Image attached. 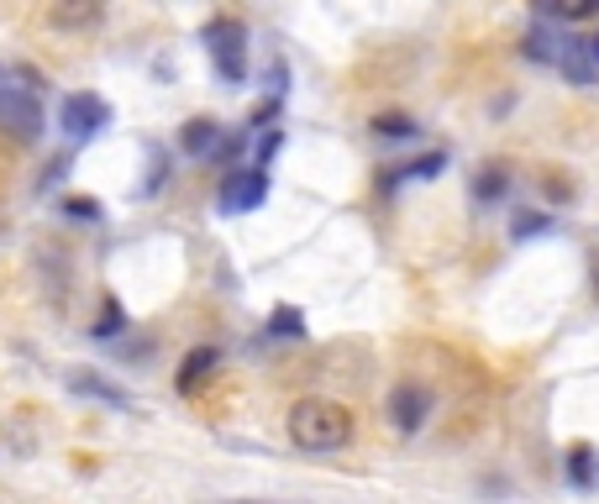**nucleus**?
<instances>
[{"label":"nucleus","mask_w":599,"mask_h":504,"mask_svg":"<svg viewBox=\"0 0 599 504\" xmlns=\"http://www.w3.org/2000/svg\"><path fill=\"white\" fill-rule=\"evenodd\" d=\"M285 426L300 452H342L353 441V410L326 394H306V400H295Z\"/></svg>","instance_id":"1"},{"label":"nucleus","mask_w":599,"mask_h":504,"mask_svg":"<svg viewBox=\"0 0 599 504\" xmlns=\"http://www.w3.org/2000/svg\"><path fill=\"white\" fill-rule=\"evenodd\" d=\"M206 48H211V64H217L221 85H242L247 79V26L237 16H217L206 26Z\"/></svg>","instance_id":"2"},{"label":"nucleus","mask_w":599,"mask_h":504,"mask_svg":"<svg viewBox=\"0 0 599 504\" xmlns=\"http://www.w3.org/2000/svg\"><path fill=\"white\" fill-rule=\"evenodd\" d=\"M0 132L16 143H37L43 137V105L22 85H0Z\"/></svg>","instance_id":"3"},{"label":"nucleus","mask_w":599,"mask_h":504,"mask_svg":"<svg viewBox=\"0 0 599 504\" xmlns=\"http://www.w3.org/2000/svg\"><path fill=\"white\" fill-rule=\"evenodd\" d=\"M432 410H436V394L426 384H400L389 394V426L400 436H415L432 421Z\"/></svg>","instance_id":"4"},{"label":"nucleus","mask_w":599,"mask_h":504,"mask_svg":"<svg viewBox=\"0 0 599 504\" xmlns=\"http://www.w3.org/2000/svg\"><path fill=\"white\" fill-rule=\"evenodd\" d=\"M268 200V173L264 168H232L221 179V211L226 216H242V211H258Z\"/></svg>","instance_id":"5"},{"label":"nucleus","mask_w":599,"mask_h":504,"mask_svg":"<svg viewBox=\"0 0 599 504\" xmlns=\"http://www.w3.org/2000/svg\"><path fill=\"white\" fill-rule=\"evenodd\" d=\"M58 121H64V132H69L74 143H85V137H96L100 126L111 121V105H106L100 96H64Z\"/></svg>","instance_id":"6"},{"label":"nucleus","mask_w":599,"mask_h":504,"mask_svg":"<svg viewBox=\"0 0 599 504\" xmlns=\"http://www.w3.org/2000/svg\"><path fill=\"white\" fill-rule=\"evenodd\" d=\"M557 69L568 74L574 85H595L599 69H595V58H589V37H574V32H563V43H557Z\"/></svg>","instance_id":"7"},{"label":"nucleus","mask_w":599,"mask_h":504,"mask_svg":"<svg viewBox=\"0 0 599 504\" xmlns=\"http://www.w3.org/2000/svg\"><path fill=\"white\" fill-rule=\"evenodd\" d=\"M106 11H100L96 0H58V5H48V26H58V32H85V26H96Z\"/></svg>","instance_id":"8"},{"label":"nucleus","mask_w":599,"mask_h":504,"mask_svg":"<svg viewBox=\"0 0 599 504\" xmlns=\"http://www.w3.org/2000/svg\"><path fill=\"white\" fill-rule=\"evenodd\" d=\"M69 389H74V394H90V400H106V405H117V410H132V394H121L117 384H106V379L90 373V368H74Z\"/></svg>","instance_id":"9"},{"label":"nucleus","mask_w":599,"mask_h":504,"mask_svg":"<svg viewBox=\"0 0 599 504\" xmlns=\"http://www.w3.org/2000/svg\"><path fill=\"white\" fill-rule=\"evenodd\" d=\"M217 121L211 116H195V121H185V132H179V147H185V153H190V158H200V153H211V147H217Z\"/></svg>","instance_id":"10"},{"label":"nucleus","mask_w":599,"mask_h":504,"mask_svg":"<svg viewBox=\"0 0 599 504\" xmlns=\"http://www.w3.org/2000/svg\"><path fill=\"white\" fill-rule=\"evenodd\" d=\"M217 362H221V352H217V347H195L190 358L179 362V389H185V394H190V389L200 384V379H206V373H217Z\"/></svg>","instance_id":"11"},{"label":"nucleus","mask_w":599,"mask_h":504,"mask_svg":"<svg viewBox=\"0 0 599 504\" xmlns=\"http://www.w3.org/2000/svg\"><path fill=\"white\" fill-rule=\"evenodd\" d=\"M557 43H563V32H547V26H531L526 43H521V53L526 58H536V64H557Z\"/></svg>","instance_id":"12"},{"label":"nucleus","mask_w":599,"mask_h":504,"mask_svg":"<svg viewBox=\"0 0 599 504\" xmlns=\"http://www.w3.org/2000/svg\"><path fill=\"white\" fill-rule=\"evenodd\" d=\"M268 336H285V341H300V336H306V315L300 311H274L268 315Z\"/></svg>","instance_id":"13"},{"label":"nucleus","mask_w":599,"mask_h":504,"mask_svg":"<svg viewBox=\"0 0 599 504\" xmlns=\"http://www.w3.org/2000/svg\"><path fill=\"white\" fill-rule=\"evenodd\" d=\"M568 479H574L578 489H595V452H589V447H574V452H568Z\"/></svg>","instance_id":"14"},{"label":"nucleus","mask_w":599,"mask_h":504,"mask_svg":"<svg viewBox=\"0 0 599 504\" xmlns=\"http://www.w3.org/2000/svg\"><path fill=\"white\" fill-rule=\"evenodd\" d=\"M504 190H510V179H504V168H484L479 179H474V194H479V200H500Z\"/></svg>","instance_id":"15"},{"label":"nucleus","mask_w":599,"mask_h":504,"mask_svg":"<svg viewBox=\"0 0 599 504\" xmlns=\"http://www.w3.org/2000/svg\"><path fill=\"white\" fill-rule=\"evenodd\" d=\"M547 226H552V216H542V211H521V216L510 221V237L526 242V237H536V232H547Z\"/></svg>","instance_id":"16"},{"label":"nucleus","mask_w":599,"mask_h":504,"mask_svg":"<svg viewBox=\"0 0 599 504\" xmlns=\"http://www.w3.org/2000/svg\"><path fill=\"white\" fill-rule=\"evenodd\" d=\"M126 326V315H121V305L117 300H106V311H100V321H96V341H111V336Z\"/></svg>","instance_id":"17"},{"label":"nucleus","mask_w":599,"mask_h":504,"mask_svg":"<svg viewBox=\"0 0 599 504\" xmlns=\"http://www.w3.org/2000/svg\"><path fill=\"white\" fill-rule=\"evenodd\" d=\"M374 132H379V137H415L421 126H415L410 116H379L374 121Z\"/></svg>","instance_id":"18"},{"label":"nucleus","mask_w":599,"mask_h":504,"mask_svg":"<svg viewBox=\"0 0 599 504\" xmlns=\"http://www.w3.org/2000/svg\"><path fill=\"white\" fill-rule=\"evenodd\" d=\"M442 168H447V153H426V158L410 164V179H436Z\"/></svg>","instance_id":"19"},{"label":"nucleus","mask_w":599,"mask_h":504,"mask_svg":"<svg viewBox=\"0 0 599 504\" xmlns=\"http://www.w3.org/2000/svg\"><path fill=\"white\" fill-rule=\"evenodd\" d=\"M64 211H69L74 221H96L100 216V205L90 200V194H74V200H64Z\"/></svg>","instance_id":"20"},{"label":"nucleus","mask_w":599,"mask_h":504,"mask_svg":"<svg viewBox=\"0 0 599 504\" xmlns=\"http://www.w3.org/2000/svg\"><path fill=\"white\" fill-rule=\"evenodd\" d=\"M279 147H285V132H264V137H258V164H253V168H268Z\"/></svg>","instance_id":"21"},{"label":"nucleus","mask_w":599,"mask_h":504,"mask_svg":"<svg viewBox=\"0 0 599 504\" xmlns=\"http://www.w3.org/2000/svg\"><path fill=\"white\" fill-rule=\"evenodd\" d=\"M158 184H164V147H153V173L143 179V194H153Z\"/></svg>","instance_id":"22"},{"label":"nucleus","mask_w":599,"mask_h":504,"mask_svg":"<svg viewBox=\"0 0 599 504\" xmlns=\"http://www.w3.org/2000/svg\"><path fill=\"white\" fill-rule=\"evenodd\" d=\"M589 58H595V69H599V32L589 37Z\"/></svg>","instance_id":"23"},{"label":"nucleus","mask_w":599,"mask_h":504,"mask_svg":"<svg viewBox=\"0 0 599 504\" xmlns=\"http://www.w3.org/2000/svg\"><path fill=\"white\" fill-rule=\"evenodd\" d=\"M0 232H5V226H0Z\"/></svg>","instance_id":"24"}]
</instances>
